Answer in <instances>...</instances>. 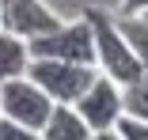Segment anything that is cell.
<instances>
[{
	"label": "cell",
	"mask_w": 148,
	"mask_h": 140,
	"mask_svg": "<svg viewBox=\"0 0 148 140\" xmlns=\"http://www.w3.org/2000/svg\"><path fill=\"white\" fill-rule=\"evenodd\" d=\"M87 133H91V125H87L80 118V110L69 106V102H57L53 114H49V121L38 129L42 140H87Z\"/></svg>",
	"instance_id": "52a82bcc"
},
{
	"label": "cell",
	"mask_w": 148,
	"mask_h": 140,
	"mask_svg": "<svg viewBox=\"0 0 148 140\" xmlns=\"http://www.w3.org/2000/svg\"><path fill=\"white\" fill-rule=\"evenodd\" d=\"M87 23H91V34H95V68L110 80H118L122 87H129V83H137L144 76L137 53L129 49L122 27H118V15L114 12H103V8H87L84 12Z\"/></svg>",
	"instance_id": "6da1fadb"
},
{
	"label": "cell",
	"mask_w": 148,
	"mask_h": 140,
	"mask_svg": "<svg viewBox=\"0 0 148 140\" xmlns=\"http://www.w3.org/2000/svg\"><path fill=\"white\" fill-rule=\"evenodd\" d=\"M57 23H61V15L46 0H0V27L19 34V38H27V42L53 31Z\"/></svg>",
	"instance_id": "8992f818"
},
{
	"label": "cell",
	"mask_w": 148,
	"mask_h": 140,
	"mask_svg": "<svg viewBox=\"0 0 148 140\" xmlns=\"http://www.w3.org/2000/svg\"><path fill=\"white\" fill-rule=\"evenodd\" d=\"M137 15H144V19H148V12H137Z\"/></svg>",
	"instance_id": "9a60e30c"
},
{
	"label": "cell",
	"mask_w": 148,
	"mask_h": 140,
	"mask_svg": "<svg viewBox=\"0 0 148 140\" xmlns=\"http://www.w3.org/2000/svg\"><path fill=\"white\" fill-rule=\"evenodd\" d=\"M118 136H122V140H148V125L144 121H137V118H129V114H122V118H118Z\"/></svg>",
	"instance_id": "7c38bea8"
},
{
	"label": "cell",
	"mask_w": 148,
	"mask_h": 140,
	"mask_svg": "<svg viewBox=\"0 0 148 140\" xmlns=\"http://www.w3.org/2000/svg\"><path fill=\"white\" fill-rule=\"evenodd\" d=\"M118 12H148V0H122Z\"/></svg>",
	"instance_id": "5bb4252c"
},
{
	"label": "cell",
	"mask_w": 148,
	"mask_h": 140,
	"mask_svg": "<svg viewBox=\"0 0 148 140\" xmlns=\"http://www.w3.org/2000/svg\"><path fill=\"white\" fill-rule=\"evenodd\" d=\"M27 65H31V42L0 27V83L27 76Z\"/></svg>",
	"instance_id": "ba28073f"
},
{
	"label": "cell",
	"mask_w": 148,
	"mask_h": 140,
	"mask_svg": "<svg viewBox=\"0 0 148 140\" xmlns=\"http://www.w3.org/2000/svg\"><path fill=\"white\" fill-rule=\"evenodd\" d=\"M87 140H122V136H118V129H91Z\"/></svg>",
	"instance_id": "4fadbf2b"
},
{
	"label": "cell",
	"mask_w": 148,
	"mask_h": 140,
	"mask_svg": "<svg viewBox=\"0 0 148 140\" xmlns=\"http://www.w3.org/2000/svg\"><path fill=\"white\" fill-rule=\"evenodd\" d=\"M125 114L148 125V76H140L137 83L125 87Z\"/></svg>",
	"instance_id": "30bf717a"
},
{
	"label": "cell",
	"mask_w": 148,
	"mask_h": 140,
	"mask_svg": "<svg viewBox=\"0 0 148 140\" xmlns=\"http://www.w3.org/2000/svg\"><path fill=\"white\" fill-rule=\"evenodd\" d=\"M53 99L38 87L31 76H15L8 83H0V118H12L27 129H42L53 114Z\"/></svg>",
	"instance_id": "277c9868"
},
{
	"label": "cell",
	"mask_w": 148,
	"mask_h": 140,
	"mask_svg": "<svg viewBox=\"0 0 148 140\" xmlns=\"http://www.w3.org/2000/svg\"><path fill=\"white\" fill-rule=\"evenodd\" d=\"M95 72H99L95 65H72V61H49V57H31V65H27V76L53 102H69V106L87 91Z\"/></svg>",
	"instance_id": "3957f363"
},
{
	"label": "cell",
	"mask_w": 148,
	"mask_h": 140,
	"mask_svg": "<svg viewBox=\"0 0 148 140\" xmlns=\"http://www.w3.org/2000/svg\"><path fill=\"white\" fill-rule=\"evenodd\" d=\"M72 106L80 110V118L91 125V129H114L118 118L125 114V87H122L118 80L95 72V80L87 83V91H84Z\"/></svg>",
	"instance_id": "5b68a950"
},
{
	"label": "cell",
	"mask_w": 148,
	"mask_h": 140,
	"mask_svg": "<svg viewBox=\"0 0 148 140\" xmlns=\"http://www.w3.org/2000/svg\"><path fill=\"white\" fill-rule=\"evenodd\" d=\"M31 57H49V61H72V65H95V34L87 15L80 19H61L53 31L31 38Z\"/></svg>",
	"instance_id": "7a4b0ae2"
},
{
	"label": "cell",
	"mask_w": 148,
	"mask_h": 140,
	"mask_svg": "<svg viewBox=\"0 0 148 140\" xmlns=\"http://www.w3.org/2000/svg\"><path fill=\"white\" fill-rule=\"evenodd\" d=\"M114 15H118V27H122L129 49L137 53V61H140V68L148 76V19L137 15V12H114Z\"/></svg>",
	"instance_id": "9c48e42d"
},
{
	"label": "cell",
	"mask_w": 148,
	"mask_h": 140,
	"mask_svg": "<svg viewBox=\"0 0 148 140\" xmlns=\"http://www.w3.org/2000/svg\"><path fill=\"white\" fill-rule=\"evenodd\" d=\"M0 140H42V136H38V129H27L12 118H0Z\"/></svg>",
	"instance_id": "8fae6325"
}]
</instances>
